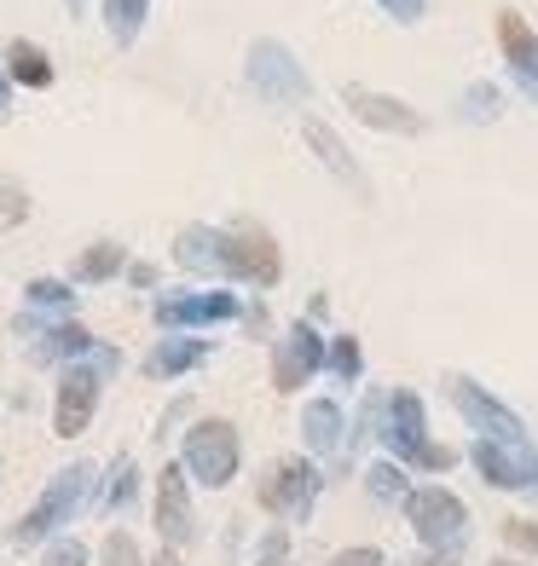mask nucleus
<instances>
[{
	"label": "nucleus",
	"instance_id": "nucleus-21",
	"mask_svg": "<svg viewBox=\"0 0 538 566\" xmlns=\"http://www.w3.org/2000/svg\"><path fill=\"white\" fill-rule=\"evenodd\" d=\"M127 272V249L122 243H87L82 254H75V266H70V283H111Z\"/></svg>",
	"mask_w": 538,
	"mask_h": 566
},
{
	"label": "nucleus",
	"instance_id": "nucleus-5",
	"mask_svg": "<svg viewBox=\"0 0 538 566\" xmlns=\"http://www.w3.org/2000/svg\"><path fill=\"white\" fill-rule=\"evenodd\" d=\"M179 469L186 480H197L203 492H226L244 469V440L226 417H197L186 428V446H179Z\"/></svg>",
	"mask_w": 538,
	"mask_h": 566
},
{
	"label": "nucleus",
	"instance_id": "nucleus-15",
	"mask_svg": "<svg viewBox=\"0 0 538 566\" xmlns=\"http://www.w3.org/2000/svg\"><path fill=\"white\" fill-rule=\"evenodd\" d=\"M498 53L516 75V87L527 93V105H538V30L516 7H498Z\"/></svg>",
	"mask_w": 538,
	"mask_h": 566
},
{
	"label": "nucleus",
	"instance_id": "nucleus-7",
	"mask_svg": "<svg viewBox=\"0 0 538 566\" xmlns=\"http://www.w3.org/2000/svg\"><path fill=\"white\" fill-rule=\"evenodd\" d=\"M400 509H405V526L423 537V549H441V555L469 549V503L446 492V485H412Z\"/></svg>",
	"mask_w": 538,
	"mask_h": 566
},
{
	"label": "nucleus",
	"instance_id": "nucleus-9",
	"mask_svg": "<svg viewBox=\"0 0 538 566\" xmlns=\"http://www.w3.org/2000/svg\"><path fill=\"white\" fill-rule=\"evenodd\" d=\"M151 318H157L168 336H197V329L244 318V295H232V290H168V295H157Z\"/></svg>",
	"mask_w": 538,
	"mask_h": 566
},
{
	"label": "nucleus",
	"instance_id": "nucleus-35",
	"mask_svg": "<svg viewBox=\"0 0 538 566\" xmlns=\"http://www.w3.org/2000/svg\"><path fill=\"white\" fill-rule=\"evenodd\" d=\"M127 283H134V290H151V283H157V266H127Z\"/></svg>",
	"mask_w": 538,
	"mask_h": 566
},
{
	"label": "nucleus",
	"instance_id": "nucleus-12",
	"mask_svg": "<svg viewBox=\"0 0 538 566\" xmlns=\"http://www.w3.org/2000/svg\"><path fill=\"white\" fill-rule=\"evenodd\" d=\"M319 370H324V336L313 329V318H296L284 336L272 342V388L278 394H301Z\"/></svg>",
	"mask_w": 538,
	"mask_h": 566
},
{
	"label": "nucleus",
	"instance_id": "nucleus-27",
	"mask_svg": "<svg viewBox=\"0 0 538 566\" xmlns=\"http://www.w3.org/2000/svg\"><path fill=\"white\" fill-rule=\"evenodd\" d=\"M30 186L23 179H12V174H0V231H18L23 220H30Z\"/></svg>",
	"mask_w": 538,
	"mask_h": 566
},
{
	"label": "nucleus",
	"instance_id": "nucleus-17",
	"mask_svg": "<svg viewBox=\"0 0 538 566\" xmlns=\"http://www.w3.org/2000/svg\"><path fill=\"white\" fill-rule=\"evenodd\" d=\"M209 353H215V342H203V336H163L157 347L145 353V376L151 381H174V376H192L197 365H209Z\"/></svg>",
	"mask_w": 538,
	"mask_h": 566
},
{
	"label": "nucleus",
	"instance_id": "nucleus-23",
	"mask_svg": "<svg viewBox=\"0 0 538 566\" xmlns=\"http://www.w3.org/2000/svg\"><path fill=\"white\" fill-rule=\"evenodd\" d=\"M23 301H30L23 313H53V324H59V318L75 313V283H70V277H30Z\"/></svg>",
	"mask_w": 538,
	"mask_h": 566
},
{
	"label": "nucleus",
	"instance_id": "nucleus-14",
	"mask_svg": "<svg viewBox=\"0 0 538 566\" xmlns=\"http://www.w3.org/2000/svg\"><path fill=\"white\" fill-rule=\"evenodd\" d=\"M157 532H163V544L168 549H186L192 537H197V514H192V480L179 462H168V469L157 474Z\"/></svg>",
	"mask_w": 538,
	"mask_h": 566
},
{
	"label": "nucleus",
	"instance_id": "nucleus-29",
	"mask_svg": "<svg viewBox=\"0 0 538 566\" xmlns=\"http://www.w3.org/2000/svg\"><path fill=\"white\" fill-rule=\"evenodd\" d=\"M41 566H93V555H87L82 537L59 532V537H46V544H41Z\"/></svg>",
	"mask_w": 538,
	"mask_h": 566
},
{
	"label": "nucleus",
	"instance_id": "nucleus-31",
	"mask_svg": "<svg viewBox=\"0 0 538 566\" xmlns=\"http://www.w3.org/2000/svg\"><path fill=\"white\" fill-rule=\"evenodd\" d=\"M504 544L521 549V555H538V521H527V514H509V521H498Z\"/></svg>",
	"mask_w": 538,
	"mask_h": 566
},
{
	"label": "nucleus",
	"instance_id": "nucleus-40",
	"mask_svg": "<svg viewBox=\"0 0 538 566\" xmlns=\"http://www.w3.org/2000/svg\"><path fill=\"white\" fill-rule=\"evenodd\" d=\"M493 566H527V560H493Z\"/></svg>",
	"mask_w": 538,
	"mask_h": 566
},
{
	"label": "nucleus",
	"instance_id": "nucleus-16",
	"mask_svg": "<svg viewBox=\"0 0 538 566\" xmlns=\"http://www.w3.org/2000/svg\"><path fill=\"white\" fill-rule=\"evenodd\" d=\"M307 145H313V157H319L330 174H337V179H342V186H348L359 202H371V179H365V168L353 163V150L337 139V127L319 122V116H307Z\"/></svg>",
	"mask_w": 538,
	"mask_h": 566
},
{
	"label": "nucleus",
	"instance_id": "nucleus-6",
	"mask_svg": "<svg viewBox=\"0 0 538 566\" xmlns=\"http://www.w3.org/2000/svg\"><path fill=\"white\" fill-rule=\"evenodd\" d=\"M244 87L261 98V105H272V111H296V105L313 98V75H307V64L290 53L284 41H249Z\"/></svg>",
	"mask_w": 538,
	"mask_h": 566
},
{
	"label": "nucleus",
	"instance_id": "nucleus-2",
	"mask_svg": "<svg viewBox=\"0 0 538 566\" xmlns=\"http://www.w3.org/2000/svg\"><path fill=\"white\" fill-rule=\"evenodd\" d=\"M376 440L389 446V462H400L405 474H446L452 462H457V451H452V446H434V440H428L423 399H417L412 388H394V394H382Z\"/></svg>",
	"mask_w": 538,
	"mask_h": 566
},
{
	"label": "nucleus",
	"instance_id": "nucleus-25",
	"mask_svg": "<svg viewBox=\"0 0 538 566\" xmlns=\"http://www.w3.org/2000/svg\"><path fill=\"white\" fill-rule=\"evenodd\" d=\"M365 492H371V503H405V492H412V474L400 469V462H371V474H365Z\"/></svg>",
	"mask_w": 538,
	"mask_h": 566
},
{
	"label": "nucleus",
	"instance_id": "nucleus-39",
	"mask_svg": "<svg viewBox=\"0 0 538 566\" xmlns=\"http://www.w3.org/2000/svg\"><path fill=\"white\" fill-rule=\"evenodd\" d=\"M64 7H70V18H82V12H87V0H64Z\"/></svg>",
	"mask_w": 538,
	"mask_h": 566
},
{
	"label": "nucleus",
	"instance_id": "nucleus-28",
	"mask_svg": "<svg viewBox=\"0 0 538 566\" xmlns=\"http://www.w3.org/2000/svg\"><path fill=\"white\" fill-rule=\"evenodd\" d=\"M376 417H382V388H371V394H365V405H359V417H353V428H348L342 457H353L365 440H376Z\"/></svg>",
	"mask_w": 538,
	"mask_h": 566
},
{
	"label": "nucleus",
	"instance_id": "nucleus-24",
	"mask_svg": "<svg viewBox=\"0 0 538 566\" xmlns=\"http://www.w3.org/2000/svg\"><path fill=\"white\" fill-rule=\"evenodd\" d=\"M324 376L342 381V388H353L365 376V347H359V336H324Z\"/></svg>",
	"mask_w": 538,
	"mask_h": 566
},
{
	"label": "nucleus",
	"instance_id": "nucleus-3",
	"mask_svg": "<svg viewBox=\"0 0 538 566\" xmlns=\"http://www.w3.org/2000/svg\"><path fill=\"white\" fill-rule=\"evenodd\" d=\"M93 485H99L93 462H70V469H59L53 480H46V492L23 509V521L7 532V544H12V549H41L46 537H59L75 514L93 503Z\"/></svg>",
	"mask_w": 538,
	"mask_h": 566
},
{
	"label": "nucleus",
	"instance_id": "nucleus-32",
	"mask_svg": "<svg viewBox=\"0 0 538 566\" xmlns=\"http://www.w3.org/2000/svg\"><path fill=\"white\" fill-rule=\"evenodd\" d=\"M255 566H290V532L284 526H272L261 537V549H255Z\"/></svg>",
	"mask_w": 538,
	"mask_h": 566
},
{
	"label": "nucleus",
	"instance_id": "nucleus-18",
	"mask_svg": "<svg viewBox=\"0 0 538 566\" xmlns=\"http://www.w3.org/2000/svg\"><path fill=\"white\" fill-rule=\"evenodd\" d=\"M301 440H307V451H313V457H330V462H337L342 446H348V417H342V405H337V399H307V410H301Z\"/></svg>",
	"mask_w": 538,
	"mask_h": 566
},
{
	"label": "nucleus",
	"instance_id": "nucleus-22",
	"mask_svg": "<svg viewBox=\"0 0 538 566\" xmlns=\"http://www.w3.org/2000/svg\"><path fill=\"white\" fill-rule=\"evenodd\" d=\"M99 18H105V35L116 46H134L151 18V0H99Z\"/></svg>",
	"mask_w": 538,
	"mask_h": 566
},
{
	"label": "nucleus",
	"instance_id": "nucleus-36",
	"mask_svg": "<svg viewBox=\"0 0 538 566\" xmlns=\"http://www.w3.org/2000/svg\"><path fill=\"white\" fill-rule=\"evenodd\" d=\"M457 560H464V555H441V549H423L412 566H457Z\"/></svg>",
	"mask_w": 538,
	"mask_h": 566
},
{
	"label": "nucleus",
	"instance_id": "nucleus-13",
	"mask_svg": "<svg viewBox=\"0 0 538 566\" xmlns=\"http://www.w3.org/2000/svg\"><path fill=\"white\" fill-rule=\"evenodd\" d=\"M342 105L365 127H376V134H423L428 127V116L417 105H405V98H394V93H376V87H359V82L342 87Z\"/></svg>",
	"mask_w": 538,
	"mask_h": 566
},
{
	"label": "nucleus",
	"instance_id": "nucleus-8",
	"mask_svg": "<svg viewBox=\"0 0 538 566\" xmlns=\"http://www.w3.org/2000/svg\"><path fill=\"white\" fill-rule=\"evenodd\" d=\"M319 492H324V474H319L313 457H278L261 474V485H255V503L267 514H278L284 526H301L307 514L319 509Z\"/></svg>",
	"mask_w": 538,
	"mask_h": 566
},
{
	"label": "nucleus",
	"instance_id": "nucleus-1",
	"mask_svg": "<svg viewBox=\"0 0 538 566\" xmlns=\"http://www.w3.org/2000/svg\"><path fill=\"white\" fill-rule=\"evenodd\" d=\"M174 261L197 272V277H226V283H249V290H272L284 277V254H278L272 231L261 226H186L174 238Z\"/></svg>",
	"mask_w": 538,
	"mask_h": 566
},
{
	"label": "nucleus",
	"instance_id": "nucleus-37",
	"mask_svg": "<svg viewBox=\"0 0 538 566\" xmlns=\"http://www.w3.org/2000/svg\"><path fill=\"white\" fill-rule=\"evenodd\" d=\"M12 116V82H7V70H0V122Z\"/></svg>",
	"mask_w": 538,
	"mask_h": 566
},
{
	"label": "nucleus",
	"instance_id": "nucleus-30",
	"mask_svg": "<svg viewBox=\"0 0 538 566\" xmlns=\"http://www.w3.org/2000/svg\"><path fill=\"white\" fill-rule=\"evenodd\" d=\"M99 566H145V555H139V544H134V532H111L105 549H99Z\"/></svg>",
	"mask_w": 538,
	"mask_h": 566
},
{
	"label": "nucleus",
	"instance_id": "nucleus-41",
	"mask_svg": "<svg viewBox=\"0 0 538 566\" xmlns=\"http://www.w3.org/2000/svg\"><path fill=\"white\" fill-rule=\"evenodd\" d=\"M527 497H532V503H538V480H532V492H527Z\"/></svg>",
	"mask_w": 538,
	"mask_h": 566
},
{
	"label": "nucleus",
	"instance_id": "nucleus-11",
	"mask_svg": "<svg viewBox=\"0 0 538 566\" xmlns=\"http://www.w3.org/2000/svg\"><path fill=\"white\" fill-rule=\"evenodd\" d=\"M469 462L493 492H521L527 497L532 480H538V446L532 440H475Z\"/></svg>",
	"mask_w": 538,
	"mask_h": 566
},
{
	"label": "nucleus",
	"instance_id": "nucleus-20",
	"mask_svg": "<svg viewBox=\"0 0 538 566\" xmlns=\"http://www.w3.org/2000/svg\"><path fill=\"white\" fill-rule=\"evenodd\" d=\"M93 503H99V514H127V509L139 503V462L127 457V451L111 462V480L93 485Z\"/></svg>",
	"mask_w": 538,
	"mask_h": 566
},
{
	"label": "nucleus",
	"instance_id": "nucleus-33",
	"mask_svg": "<svg viewBox=\"0 0 538 566\" xmlns=\"http://www.w3.org/2000/svg\"><path fill=\"white\" fill-rule=\"evenodd\" d=\"M324 566H389V555H382L376 544H359V549H337Z\"/></svg>",
	"mask_w": 538,
	"mask_h": 566
},
{
	"label": "nucleus",
	"instance_id": "nucleus-19",
	"mask_svg": "<svg viewBox=\"0 0 538 566\" xmlns=\"http://www.w3.org/2000/svg\"><path fill=\"white\" fill-rule=\"evenodd\" d=\"M0 70H7L12 87H30V93H46V87H53V75H59L53 59H46V46H35V41H12Z\"/></svg>",
	"mask_w": 538,
	"mask_h": 566
},
{
	"label": "nucleus",
	"instance_id": "nucleus-34",
	"mask_svg": "<svg viewBox=\"0 0 538 566\" xmlns=\"http://www.w3.org/2000/svg\"><path fill=\"white\" fill-rule=\"evenodd\" d=\"M389 18H400V23H423V12H428V0H376Z\"/></svg>",
	"mask_w": 538,
	"mask_h": 566
},
{
	"label": "nucleus",
	"instance_id": "nucleus-26",
	"mask_svg": "<svg viewBox=\"0 0 538 566\" xmlns=\"http://www.w3.org/2000/svg\"><path fill=\"white\" fill-rule=\"evenodd\" d=\"M457 116L475 122V127L498 122V116H504V93H498L493 82H469V87H464V98H457Z\"/></svg>",
	"mask_w": 538,
	"mask_h": 566
},
{
	"label": "nucleus",
	"instance_id": "nucleus-4",
	"mask_svg": "<svg viewBox=\"0 0 538 566\" xmlns=\"http://www.w3.org/2000/svg\"><path fill=\"white\" fill-rule=\"evenodd\" d=\"M116 370H122V353L111 342H99L87 358H75V365L59 370V388H53V433H59V440L87 433L93 410H99V394H105V381Z\"/></svg>",
	"mask_w": 538,
	"mask_h": 566
},
{
	"label": "nucleus",
	"instance_id": "nucleus-38",
	"mask_svg": "<svg viewBox=\"0 0 538 566\" xmlns=\"http://www.w3.org/2000/svg\"><path fill=\"white\" fill-rule=\"evenodd\" d=\"M145 566H179V555H174V549H163L157 560H145Z\"/></svg>",
	"mask_w": 538,
	"mask_h": 566
},
{
	"label": "nucleus",
	"instance_id": "nucleus-10",
	"mask_svg": "<svg viewBox=\"0 0 538 566\" xmlns=\"http://www.w3.org/2000/svg\"><path fill=\"white\" fill-rule=\"evenodd\" d=\"M446 399L457 405V417L475 428V440H527V422H521L493 388H480L475 376L452 370V376H446Z\"/></svg>",
	"mask_w": 538,
	"mask_h": 566
}]
</instances>
